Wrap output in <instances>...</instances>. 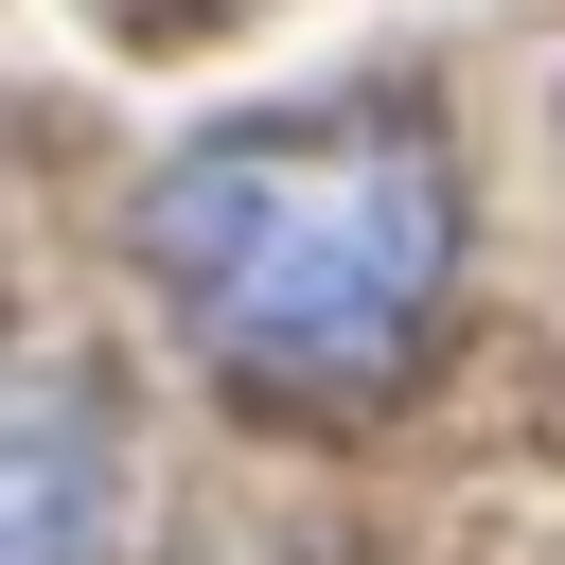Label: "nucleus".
Masks as SVG:
<instances>
[{
	"label": "nucleus",
	"mask_w": 565,
	"mask_h": 565,
	"mask_svg": "<svg viewBox=\"0 0 565 565\" xmlns=\"http://www.w3.org/2000/svg\"><path fill=\"white\" fill-rule=\"evenodd\" d=\"M141 265L247 388H371L424 353L459 265V177L388 106L318 124H212L141 177Z\"/></svg>",
	"instance_id": "1"
},
{
	"label": "nucleus",
	"mask_w": 565,
	"mask_h": 565,
	"mask_svg": "<svg viewBox=\"0 0 565 565\" xmlns=\"http://www.w3.org/2000/svg\"><path fill=\"white\" fill-rule=\"evenodd\" d=\"M106 530H124L106 424L53 388H0V565H106Z\"/></svg>",
	"instance_id": "2"
}]
</instances>
